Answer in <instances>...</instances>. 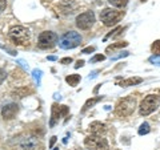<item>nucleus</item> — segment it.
<instances>
[{"label":"nucleus","instance_id":"nucleus-1","mask_svg":"<svg viewBox=\"0 0 160 150\" xmlns=\"http://www.w3.org/2000/svg\"><path fill=\"white\" fill-rule=\"evenodd\" d=\"M8 37L16 45H26L29 41V31L23 26H15L9 29Z\"/></svg>","mask_w":160,"mask_h":150},{"label":"nucleus","instance_id":"nucleus-2","mask_svg":"<svg viewBox=\"0 0 160 150\" xmlns=\"http://www.w3.org/2000/svg\"><path fill=\"white\" fill-rule=\"evenodd\" d=\"M58 43L62 49H73L82 44V36H80V33L75 32V31H69V32L64 33L63 36L59 39Z\"/></svg>","mask_w":160,"mask_h":150},{"label":"nucleus","instance_id":"nucleus-3","mask_svg":"<svg viewBox=\"0 0 160 150\" xmlns=\"http://www.w3.org/2000/svg\"><path fill=\"white\" fill-rule=\"evenodd\" d=\"M135 108H136V100L129 96L126 98H122L118 102L115 113H116L119 117H128L135 112Z\"/></svg>","mask_w":160,"mask_h":150},{"label":"nucleus","instance_id":"nucleus-4","mask_svg":"<svg viewBox=\"0 0 160 150\" xmlns=\"http://www.w3.org/2000/svg\"><path fill=\"white\" fill-rule=\"evenodd\" d=\"M159 104H160L159 96H156V94H149V96H147L140 102V106H139L140 116H148V114H151L152 112H155L158 109Z\"/></svg>","mask_w":160,"mask_h":150},{"label":"nucleus","instance_id":"nucleus-5","mask_svg":"<svg viewBox=\"0 0 160 150\" xmlns=\"http://www.w3.org/2000/svg\"><path fill=\"white\" fill-rule=\"evenodd\" d=\"M123 16H124L123 11H116V9H112V8H106L100 12V20L107 27L115 26Z\"/></svg>","mask_w":160,"mask_h":150},{"label":"nucleus","instance_id":"nucleus-6","mask_svg":"<svg viewBox=\"0 0 160 150\" xmlns=\"http://www.w3.org/2000/svg\"><path fill=\"white\" fill-rule=\"evenodd\" d=\"M59 41V36L55 32L51 31H44L39 35V48L40 49H49L56 45Z\"/></svg>","mask_w":160,"mask_h":150},{"label":"nucleus","instance_id":"nucleus-7","mask_svg":"<svg viewBox=\"0 0 160 150\" xmlns=\"http://www.w3.org/2000/svg\"><path fill=\"white\" fill-rule=\"evenodd\" d=\"M84 145L89 150H107L108 149V142L106 138H103L102 136H88L84 139Z\"/></svg>","mask_w":160,"mask_h":150},{"label":"nucleus","instance_id":"nucleus-8","mask_svg":"<svg viewBox=\"0 0 160 150\" xmlns=\"http://www.w3.org/2000/svg\"><path fill=\"white\" fill-rule=\"evenodd\" d=\"M93 23H95V13L92 11L83 12L76 17V27L80 29H89Z\"/></svg>","mask_w":160,"mask_h":150},{"label":"nucleus","instance_id":"nucleus-9","mask_svg":"<svg viewBox=\"0 0 160 150\" xmlns=\"http://www.w3.org/2000/svg\"><path fill=\"white\" fill-rule=\"evenodd\" d=\"M68 114V106L66 105H58L53 104L52 105V114H51V121H49V126L53 128L55 124L59 122V120L62 116H67Z\"/></svg>","mask_w":160,"mask_h":150},{"label":"nucleus","instance_id":"nucleus-10","mask_svg":"<svg viewBox=\"0 0 160 150\" xmlns=\"http://www.w3.org/2000/svg\"><path fill=\"white\" fill-rule=\"evenodd\" d=\"M18 113H19V105L18 104H7L2 108V117L4 120H7V121L13 120L16 117Z\"/></svg>","mask_w":160,"mask_h":150},{"label":"nucleus","instance_id":"nucleus-11","mask_svg":"<svg viewBox=\"0 0 160 150\" xmlns=\"http://www.w3.org/2000/svg\"><path fill=\"white\" fill-rule=\"evenodd\" d=\"M39 146V139L35 136H27L20 141V148L23 150H36Z\"/></svg>","mask_w":160,"mask_h":150},{"label":"nucleus","instance_id":"nucleus-12","mask_svg":"<svg viewBox=\"0 0 160 150\" xmlns=\"http://www.w3.org/2000/svg\"><path fill=\"white\" fill-rule=\"evenodd\" d=\"M89 130H91V133L95 134V136H103V134H106V132H107V126H106V124H103L100 121H93L89 125Z\"/></svg>","mask_w":160,"mask_h":150},{"label":"nucleus","instance_id":"nucleus-13","mask_svg":"<svg viewBox=\"0 0 160 150\" xmlns=\"http://www.w3.org/2000/svg\"><path fill=\"white\" fill-rule=\"evenodd\" d=\"M142 81H143V78H140V77H129L126 80H122L120 82H118V85L122 88H127V87H132V85H138Z\"/></svg>","mask_w":160,"mask_h":150},{"label":"nucleus","instance_id":"nucleus-14","mask_svg":"<svg viewBox=\"0 0 160 150\" xmlns=\"http://www.w3.org/2000/svg\"><path fill=\"white\" fill-rule=\"evenodd\" d=\"M102 100H103V96H98V97H93V98H89V100H87V102L84 104V106H83V109H82V113L87 112L89 108H92L95 104H98L99 101H102Z\"/></svg>","mask_w":160,"mask_h":150},{"label":"nucleus","instance_id":"nucleus-15","mask_svg":"<svg viewBox=\"0 0 160 150\" xmlns=\"http://www.w3.org/2000/svg\"><path fill=\"white\" fill-rule=\"evenodd\" d=\"M80 80H82L80 74H69V76L66 77L67 84H68V85H71V87H76V85L80 82Z\"/></svg>","mask_w":160,"mask_h":150},{"label":"nucleus","instance_id":"nucleus-16","mask_svg":"<svg viewBox=\"0 0 160 150\" xmlns=\"http://www.w3.org/2000/svg\"><path fill=\"white\" fill-rule=\"evenodd\" d=\"M128 45V43L127 41H120V43H115L112 44V45H108L107 49H106V52L109 53V52H113V51H116V49L119 48H124V47H127Z\"/></svg>","mask_w":160,"mask_h":150},{"label":"nucleus","instance_id":"nucleus-17","mask_svg":"<svg viewBox=\"0 0 160 150\" xmlns=\"http://www.w3.org/2000/svg\"><path fill=\"white\" fill-rule=\"evenodd\" d=\"M108 3L111 4L112 7H116V8H123L128 4V0H108Z\"/></svg>","mask_w":160,"mask_h":150},{"label":"nucleus","instance_id":"nucleus-18","mask_svg":"<svg viewBox=\"0 0 160 150\" xmlns=\"http://www.w3.org/2000/svg\"><path fill=\"white\" fill-rule=\"evenodd\" d=\"M149 132H151V128H149L148 122H143L142 125H140L139 130H138V133L140 134V136H146V134H148Z\"/></svg>","mask_w":160,"mask_h":150},{"label":"nucleus","instance_id":"nucleus-19","mask_svg":"<svg viewBox=\"0 0 160 150\" xmlns=\"http://www.w3.org/2000/svg\"><path fill=\"white\" fill-rule=\"evenodd\" d=\"M28 93H29V91H28L27 88H22V89H18L16 92H13L12 94H13V97L18 94V97H19V98H23V97H26Z\"/></svg>","mask_w":160,"mask_h":150},{"label":"nucleus","instance_id":"nucleus-20","mask_svg":"<svg viewBox=\"0 0 160 150\" xmlns=\"http://www.w3.org/2000/svg\"><path fill=\"white\" fill-rule=\"evenodd\" d=\"M122 31H123V27H116L112 32H109V33L107 35V36L104 37V41H106V40H108L109 37H115V36H118V35H119L120 32H122Z\"/></svg>","mask_w":160,"mask_h":150},{"label":"nucleus","instance_id":"nucleus-21","mask_svg":"<svg viewBox=\"0 0 160 150\" xmlns=\"http://www.w3.org/2000/svg\"><path fill=\"white\" fill-rule=\"evenodd\" d=\"M151 49L155 54H160V40H156V41H153V44L151 45Z\"/></svg>","mask_w":160,"mask_h":150},{"label":"nucleus","instance_id":"nucleus-22","mask_svg":"<svg viewBox=\"0 0 160 150\" xmlns=\"http://www.w3.org/2000/svg\"><path fill=\"white\" fill-rule=\"evenodd\" d=\"M149 63L153 64V65L160 67V54H153V56L149 57Z\"/></svg>","mask_w":160,"mask_h":150},{"label":"nucleus","instance_id":"nucleus-23","mask_svg":"<svg viewBox=\"0 0 160 150\" xmlns=\"http://www.w3.org/2000/svg\"><path fill=\"white\" fill-rule=\"evenodd\" d=\"M103 60H106V56H104V54H96V56H93V57L91 59V63L103 61Z\"/></svg>","mask_w":160,"mask_h":150},{"label":"nucleus","instance_id":"nucleus-24","mask_svg":"<svg viewBox=\"0 0 160 150\" xmlns=\"http://www.w3.org/2000/svg\"><path fill=\"white\" fill-rule=\"evenodd\" d=\"M6 77H7V72L4 71V69L0 68V85L3 84V81L6 80Z\"/></svg>","mask_w":160,"mask_h":150},{"label":"nucleus","instance_id":"nucleus-25","mask_svg":"<svg viewBox=\"0 0 160 150\" xmlns=\"http://www.w3.org/2000/svg\"><path fill=\"white\" fill-rule=\"evenodd\" d=\"M33 77L38 80V82H40V77H42V71H38V69H35V71L32 72Z\"/></svg>","mask_w":160,"mask_h":150},{"label":"nucleus","instance_id":"nucleus-26","mask_svg":"<svg viewBox=\"0 0 160 150\" xmlns=\"http://www.w3.org/2000/svg\"><path fill=\"white\" fill-rule=\"evenodd\" d=\"M72 63V59L71 57H64L60 60V64H63V65H68V64H71Z\"/></svg>","mask_w":160,"mask_h":150},{"label":"nucleus","instance_id":"nucleus-27","mask_svg":"<svg viewBox=\"0 0 160 150\" xmlns=\"http://www.w3.org/2000/svg\"><path fill=\"white\" fill-rule=\"evenodd\" d=\"M129 54V52H127V51H124V52H122L120 54H118V56H115V57H112L111 60H118V59H122V57H127Z\"/></svg>","mask_w":160,"mask_h":150},{"label":"nucleus","instance_id":"nucleus-28","mask_svg":"<svg viewBox=\"0 0 160 150\" xmlns=\"http://www.w3.org/2000/svg\"><path fill=\"white\" fill-rule=\"evenodd\" d=\"M7 7V0H0V13H2Z\"/></svg>","mask_w":160,"mask_h":150},{"label":"nucleus","instance_id":"nucleus-29","mask_svg":"<svg viewBox=\"0 0 160 150\" xmlns=\"http://www.w3.org/2000/svg\"><path fill=\"white\" fill-rule=\"evenodd\" d=\"M92 52H95V47H87L82 51V53H92Z\"/></svg>","mask_w":160,"mask_h":150},{"label":"nucleus","instance_id":"nucleus-30","mask_svg":"<svg viewBox=\"0 0 160 150\" xmlns=\"http://www.w3.org/2000/svg\"><path fill=\"white\" fill-rule=\"evenodd\" d=\"M56 139H58L56 136L51 137V141H49V148H53V145H55V142H56Z\"/></svg>","mask_w":160,"mask_h":150},{"label":"nucleus","instance_id":"nucleus-31","mask_svg":"<svg viewBox=\"0 0 160 150\" xmlns=\"http://www.w3.org/2000/svg\"><path fill=\"white\" fill-rule=\"evenodd\" d=\"M84 65V60H79V61L76 63V64H75V68H80V67H83Z\"/></svg>","mask_w":160,"mask_h":150},{"label":"nucleus","instance_id":"nucleus-32","mask_svg":"<svg viewBox=\"0 0 160 150\" xmlns=\"http://www.w3.org/2000/svg\"><path fill=\"white\" fill-rule=\"evenodd\" d=\"M98 76V71H95V72H92L91 74H89V78H93V77H96Z\"/></svg>","mask_w":160,"mask_h":150},{"label":"nucleus","instance_id":"nucleus-33","mask_svg":"<svg viewBox=\"0 0 160 150\" xmlns=\"http://www.w3.org/2000/svg\"><path fill=\"white\" fill-rule=\"evenodd\" d=\"M47 59L49 60V61H55V60H56V57H55V56H48Z\"/></svg>","mask_w":160,"mask_h":150},{"label":"nucleus","instance_id":"nucleus-34","mask_svg":"<svg viewBox=\"0 0 160 150\" xmlns=\"http://www.w3.org/2000/svg\"><path fill=\"white\" fill-rule=\"evenodd\" d=\"M53 150H59V149H53Z\"/></svg>","mask_w":160,"mask_h":150}]
</instances>
